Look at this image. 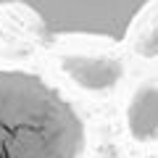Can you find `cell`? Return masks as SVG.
Returning a JSON list of instances; mask_svg holds the SVG:
<instances>
[{
  "mask_svg": "<svg viewBox=\"0 0 158 158\" xmlns=\"http://www.w3.org/2000/svg\"><path fill=\"white\" fill-rule=\"evenodd\" d=\"M87 127L45 77L0 66V158H85Z\"/></svg>",
  "mask_w": 158,
  "mask_h": 158,
  "instance_id": "1",
  "label": "cell"
},
{
  "mask_svg": "<svg viewBox=\"0 0 158 158\" xmlns=\"http://www.w3.org/2000/svg\"><path fill=\"white\" fill-rule=\"evenodd\" d=\"M37 19L56 37H95L108 42L127 40L129 29L156 0H0Z\"/></svg>",
  "mask_w": 158,
  "mask_h": 158,
  "instance_id": "2",
  "label": "cell"
}]
</instances>
